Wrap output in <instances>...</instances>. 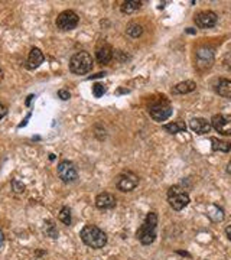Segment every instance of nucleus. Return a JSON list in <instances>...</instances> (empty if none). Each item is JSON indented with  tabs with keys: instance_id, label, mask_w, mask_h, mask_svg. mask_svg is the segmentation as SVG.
Masks as SVG:
<instances>
[{
	"instance_id": "obj_28",
	"label": "nucleus",
	"mask_w": 231,
	"mask_h": 260,
	"mask_svg": "<svg viewBox=\"0 0 231 260\" xmlns=\"http://www.w3.org/2000/svg\"><path fill=\"white\" fill-rule=\"evenodd\" d=\"M6 114H7V107L3 105V104H0V120H1Z\"/></svg>"
},
{
	"instance_id": "obj_34",
	"label": "nucleus",
	"mask_w": 231,
	"mask_h": 260,
	"mask_svg": "<svg viewBox=\"0 0 231 260\" xmlns=\"http://www.w3.org/2000/svg\"><path fill=\"white\" fill-rule=\"evenodd\" d=\"M227 172L231 175V160L229 162V165H227Z\"/></svg>"
},
{
	"instance_id": "obj_10",
	"label": "nucleus",
	"mask_w": 231,
	"mask_h": 260,
	"mask_svg": "<svg viewBox=\"0 0 231 260\" xmlns=\"http://www.w3.org/2000/svg\"><path fill=\"white\" fill-rule=\"evenodd\" d=\"M149 114L155 121H165L172 116V108L168 103H156L149 107Z\"/></svg>"
},
{
	"instance_id": "obj_11",
	"label": "nucleus",
	"mask_w": 231,
	"mask_h": 260,
	"mask_svg": "<svg viewBox=\"0 0 231 260\" xmlns=\"http://www.w3.org/2000/svg\"><path fill=\"white\" fill-rule=\"evenodd\" d=\"M217 13L211 12V10H205V12H199L195 17H194V22L198 28H202V29H208V28H213L215 26L217 23Z\"/></svg>"
},
{
	"instance_id": "obj_6",
	"label": "nucleus",
	"mask_w": 231,
	"mask_h": 260,
	"mask_svg": "<svg viewBox=\"0 0 231 260\" xmlns=\"http://www.w3.org/2000/svg\"><path fill=\"white\" fill-rule=\"evenodd\" d=\"M139 185V176L133 172H123L116 178V187L123 192H130Z\"/></svg>"
},
{
	"instance_id": "obj_3",
	"label": "nucleus",
	"mask_w": 231,
	"mask_h": 260,
	"mask_svg": "<svg viewBox=\"0 0 231 260\" xmlns=\"http://www.w3.org/2000/svg\"><path fill=\"white\" fill-rule=\"evenodd\" d=\"M93 68V56L85 51L74 53L69 59V71L77 75H85Z\"/></svg>"
},
{
	"instance_id": "obj_8",
	"label": "nucleus",
	"mask_w": 231,
	"mask_h": 260,
	"mask_svg": "<svg viewBox=\"0 0 231 260\" xmlns=\"http://www.w3.org/2000/svg\"><path fill=\"white\" fill-rule=\"evenodd\" d=\"M58 176L64 181V182H74L77 178H78V172H77V168L72 162L69 160H62L58 163L57 168Z\"/></svg>"
},
{
	"instance_id": "obj_15",
	"label": "nucleus",
	"mask_w": 231,
	"mask_h": 260,
	"mask_svg": "<svg viewBox=\"0 0 231 260\" xmlns=\"http://www.w3.org/2000/svg\"><path fill=\"white\" fill-rule=\"evenodd\" d=\"M207 215L211 221L214 223H221L224 220V209L215 204H208L207 206Z\"/></svg>"
},
{
	"instance_id": "obj_21",
	"label": "nucleus",
	"mask_w": 231,
	"mask_h": 260,
	"mask_svg": "<svg viewBox=\"0 0 231 260\" xmlns=\"http://www.w3.org/2000/svg\"><path fill=\"white\" fill-rule=\"evenodd\" d=\"M142 7V1H137V0H130V1H124L121 4V12L123 13H133L136 10H139Z\"/></svg>"
},
{
	"instance_id": "obj_30",
	"label": "nucleus",
	"mask_w": 231,
	"mask_h": 260,
	"mask_svg": "<svg viewBox=\"0 0 231 260\" xmlns=\"http://www.w3.org/2000/svg\"><path fill=\"white\" fill-rule=\"evenodd\" d=\"M104 75H106V72H99V74H96V75L90 77V80H93V78H101V77H104Z\"/></svg>"
},
{
	"instance_id": "obj_20",
	"label": "nucleus",
	"mask_w": 231,
	"mask_h": 260,
	"mask_svg": "<svg viewBox=\"0 0 231 260\" xmlns=\"http://www.w3.org/2000/svg\"><path fill=\"white\" fill-rule=\"evenodd\" d=\"M164 129L171 133V135H176V133H181V132H185L186 130V124L183 121H173V123H169V124H165Z\"/></svg>"
},
{
	"instance_id": "obj_2",
	"label": "nucleus",
	"mask_w": 231,
	"mask_h": 260,
	"mask_svg": "<svg viewBox=\"0 0 231 260\" xmlns=\"http://www.w3.org/2000/svg\"><path fill=\"white\" fill-rule=\"evenodd\" d=\"M156 225H158V215L156 212H149L146 215L145 223L137 231V239L142 244L149 246L156 239Z\"/></svg>"
},
{
	"instance_id": "obj_19",
	"label": "nucleus",
	"mask_w": 231,
	"mask_h": 260,
	"mask_svg": "<svg viewBox=\"0 0 231 260\" xmlns=\"http://www.w3.org/2000/svg\"><path fill=\"white\" fill-rule=\"evenodd\" d=\"M211 148H213V151H215V152H224V154H227V152H230L231 151V143L230 142H227V140H221V139H217V138H213L211 139Z\"/></svg>"
},
{
	"instance_id": "obj_14",
	"label": "nucleus",
	"mask_w": 231,
	"mask_h": 260,
	"mask_svg": "<svg viewBox=\"0 0 231 260\" xmlns=\"http://www.w3.org/2000/svg\"><path fill=\"white\" fill-rule=\"evenodd\" d=\"M116 197L109 194V192H103V194H99L97 198H96V206L100 209H110V208L116 207Z\"/></svg>"
},
{
	"instance_id": "obj_26",
	"label": "nucleus",
	"mask_w": 231,
	"mask_h": 260,
	"mask_svg": "<svg viewBox=\"0 0 231 260\" xmlns=\"http://www.w3.org/2000/svg\"><path fill=\"white\" fill-rule=\"evenodd\" d=\"M12 187H13L15 192H23V191H25V185L20 184L17 179H13V181H12Z\"/></svg>"
},
{
	"instance_id": "obj_29",
	"label": "nucleus",
	"mask_w": 231,
	"mask_h": 260,
	"mask_svg": "<svg viewBox=\"0 0 231 260\" xmlns=\"http://www.w3.org/2000/svg\"><path fill=\"white\" fill-rule=\"evenodd\" d=\"M29 117H31V113H29V114H28V116L25 117V120H23V121H22V123L19 124V127H23V126H26V123H28V120H29Z\"/></svg>"
},
{
	"instance_id": "obj_32",
	"label": "nucleus",
	"mask_w": 231,
	"mask_h": 260,
	"mask_svg": "<svg viewBox=\"0 0 231 260\" xmlns=\"http://www.w3.org/2000/svg\"><path fill=\"white\" fill-rule=\"evenodd\" d=\"M3 242H4V236H3V233L0 231V247L3 246Z\"/></svg>"
},
{
	"instance_id": "obj_17",
	"label": "nucleus",
	"mask_w": 231,
	"mask_h": 260,
	"mask_svg": "<svg viewBox=\"0 0 231 260\" xmlns=\"http://www.w3.org/2000/svg\"><path fill=\"white\" fill-rule=\"evenodd\" d=\"M195 88H197V84L188 80V81H182L176 84L172 88V93L173 94H188V93H192Z\"/></svg>"
},
{
	"instance_id": "obj_13",
	"label": "nucleus",
	"mask_w": 231,
	"mask_h": 260,
	"mask_svg": "<svg viewBox=\"0 0 231 260\" xmlns=\"http://www.w3.org/2000/svg\"><path fill=\"white\" fill-rule=\"evenodd\" d=\"M44 59H45L44 52L41 51L39 48H32L31 52H29L28 61H26V68L35 69V68H38V67L44 62Z\"/></svg>"
},
{
	"instance_id": "obj_23",
	"label": "nucleus",
	"mask_w": 231,
	"mask_h": 260,
	"mask_svg": "<svg viewBox=\"0 0 231 260\" xmlns=\"http://www.w3.org/2000/svg\"><path fill=\"white\" fill-rule=\"evenodd\" d=\"M59 220H61L65 225H69V224H71V211H69V208H61V211H59Z\"/></svg>"
},
{
	"instance_id": "obj_9",
	"label": "nucleus",
	"mask_w": 231,
	"mask_h": 260,
	"mask_svg": "<svg viewBox=\"0 0 231 260\" xmlns=\"http://www.w3.org/2000/svg\"><path fill=\"white\" fill-rule=\"evenodd\" d=\"M211 126L224 136H231V114H215L211 120Z\"/></svg>"
},
{
	"instance_id": "obj_5",
	"label": "nucleus",
	"mask_w": 231,
	"mask_h": 260,
	"mask_svg": "<svg viewBox=\"0 0 231 260\" xmlns=\"http://www.w3.org/2000/svg\"><path fill=\"white\" fill-rule=\"evenodd\" d=\"M78 22H80V17L74 10H64L57 17V26L61 31H72L77 28Z\"/></svg>"
},
{
	"instance_id": "obj_33",
	"label": "nucleus",
	"mask_w": 231,
	"mask_h": 260,
	"mask_svg": "<svg viewBox=\"0 0 231 260\" xmlns=\"http://www.w3.org/2000/svg\"><path fill=\"white\" fill-rule=\"evenodd\" d=\"M32 99H33V96H29V97H28V100H26V105H29V104H31V100H32Z\"/></svg>"
},
{
	"instance_id": "obj_4",
	"label": "nucleus",
	"mask_w": 231,
	"mask_h": 260,
	"mask_svg": "<svg viewBox=\"0 0 231 260\" xmlns=\"http://www.w3.org/2000/svg\"><path fill=\"white\" fill-rule=\"evenodd\" d=\"M168 203L175 211H181L189 204V195L182 187L173 185L168 191Z\"/></svg>"
},
{
	"instance_id": "obj_24",
	"label": "nucleus",
	"mask_w": 231,
	"mask_h": 260,
	"mask_svg": "<svg viewBox=\"0 0 231 260\" xmlns=\"http://www.w3.org/2000/svg\"><path fill=\"white\" fill-rule=\"evenodd\" d=\"M45 233H47L50 237H52V239H57L58 237V231H57V228H55V225H54V223H52V221H48V223H45Z\"/></svg>"
},
{
	"instance_id": "obj_25",
	"label": "nucleus",
	"mask_w": 231,
	"mask_h": 260,
	"mask_svg": "<svg viewBox=\"0 0 231 260\" xmlns=\"http://www.w3.org/2000/svg\"><path fill=\"white\" fill-rule=\"evenodd\" d=\"M104 93H106V87L103 86V84H94L93 86V94L97 97V99H100L101 96H104Z\"/></svg>"
},
{
	"instance_id": "obj_16",
	"label": "nucleus",
	"mask_w": 231,
	"mask_h": 260,
	"mask_svg": "<svg viewBox=\"0 0 231 260\" xmlns=\"http://www.w3.org/2000/svg\"><path fill=\"white\" fill-rule=\"evenodd\" d=\"M96 56H97V61L100 62V64H109L112 59H113V50H112V47L110 45H103V47H100L99 50H97V53H96Z\"/></svg>"
},
{
	"instance_id": "obj_18",
	"label": "nucleus",
	"mask_w": 231,
	"mask_h": 260,
	"mask_svg": "<svg viewBox=\"0 0 231 260\" xmlns=\"http://www.w3.org/2000/svg\"><path fill=\"white\" fill-rule=\"evenodd\" d=\"M215 91L217 94H220L221 97H226V99H231V81L230 80H220L217 84H215Z\"/></svg>"
},
{
	"instance_id": "obj_35",
	"label": "nucleus",
	"mask_w": 231,
	"mask_h": 260,
	"mask_svg": "<svg viewBox=\"0 0 231 260\" xmlns=\"http://www.w3.org/2000/svg\"><path fill=\"white\" fill-rule=\"evenodd\" d=\"M0 77H1V68H0Z\"/></svg>"
},
{
	"instance_id": "obj_31",
	"label": "nucleus",
	"mask_w": 231,
	"mask_h": 260,
	"mask_svg": "<svg viewBox=\"0 0 231 260\" xmlns=\"http://www.w3.org/2000/svg\"><path fill=\"white\" fill-rule=\"evenodd\" d=\"M226 234H227L229 240H231V225H229V227L226 228Z\"/></svg>"
},
{
	"instance_id": "obj_27",
	"label": "nucleus",
	"mask_w": 231,
	"mask_h": 260,
	"mask_svg": "<svg viewBox=\"0 0 231 260\" xmlns=\"http://www.w3.org/2000/svg\"><path fill=\"white\" fill-rule=\"evenodd\" d=\"M58 97H59L61 100H69L71 94H69V91H68V90L62 88V90H59V91H58Z\"/></svg>"
},
{
	"instance_id": "obj_22",
	"label": "nucleus",
	"mask_w": 231,
	"mask_h": 260,
	"mask_svg": "<svg viewBox=\"0 0 231 260\" xmlns=\"http://www.w3.org/2000/svg\"><path fill=\"white\" fill-rule=\"evenodd\" d=\"M126 32H127V35L132 36V38H139V36L143 34V28H142L140 25H137V23H130V25L127 26Z\"/></svg>"
},
{
	"instance_id": "obj_1",
	"label": "nucleus",
	"mask_w": 231,
	"mask_h": 260,
	"mask_svg": "<svg viewBox=\"0 0 231 260\" xmlns=\"http://www.w3.org/2000/svg\"><path fill=\"white\" fill-rule=\"evenodd\" d=\"M80 236H81V240H82L87 246H90V247H93V249H101V247H104L106 243H107V236H106V233H104L101 228H99L97 225H93V224L85 225V227L81 230Z\"/></svg>"
},
{
	"instance_id": "obj_12",
	"label": "nucleus",
	"mask_w": 231,
	"mask_h": 260,
	"mask_svg": "<svg viewBox=\"0 0 231 260\" xmlns=\"http://www.w3.org/2000/svg\"><path fill=\"white\" fill-rule=\"evenodd\" d=\"M189 127L192 129V132H195L198 135H205V133H210L213 126H211V123L208 120L197 117V119H192L189 121Z\"/></svg>"
},
{
	"instance_id": "obj_7",
	"label": "nucleus",
	"mask_w": 231,
	"mask_h": 260,
	"mask_svg": "<svg viewBox=\"0 0 231 260\" xmlns=\"http://www.w3.org/2000/svg\"><path fill=\"white\" fill-rule=\"evenodd\" d=\"M197 68L201 71H205L213 67L214 64V50L208 47H201L197 50Z\"/></svg>"
}]
</instances>
